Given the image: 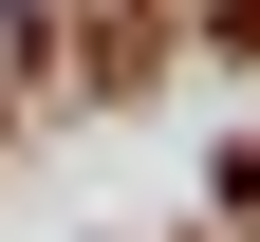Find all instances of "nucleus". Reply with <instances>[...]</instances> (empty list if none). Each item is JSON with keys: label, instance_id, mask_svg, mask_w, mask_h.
I'll use <instances>...</instances> for the list:
<instances>
[{"label": "nucleus", "instance_id": "nucleus-1", "mask_svg": "<svg viewBox=\"0 0 260 242\" xmlns=\"http://www.w3.org/2000/svg\"><path fill=\"white\" fill-rule=\"evenodd\" d=\"M242 205H260V149H242Z\"/></svg>", "mask_w": 260, "mask_h": 242}]
</instances>
